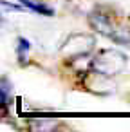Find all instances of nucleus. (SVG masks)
<instances>
[{
  "label": "nucleus",
  "mask_w": 130,
  "mask_h": 132,
  "mask_svg": "<svg viewBox=\"0 0 130 132\" xmlns=\"http://www.w3.org/2000/svg\"><path fill=\"white\" fill-rule=\"evenodd\" d=\"M18 2L25 7V9H31V11H34V13H40V15H47V16H53V9L51 7H47V6H44V4H40V2H34V0H18Z\"/></svg>",
  "instance_id": "nucleus-1"
},
{
  "label": "nucleus",
  "mask_w": 130,
  "mask_h": 132,
  "mask_svg": "<svg viewBox=\"0 0 130 132\" xmlns=\"http://www.w3.org/2000/svg\"><path fill=\"white\" fill-rule=\"evenodd\" d=\"M24 53H29V42L25 38H18V47H16V54H18V60L24 63L27 62V58L24 56Z\"/></svg>",
  "instance_id": "nucleus-2"
}]
</instances>
